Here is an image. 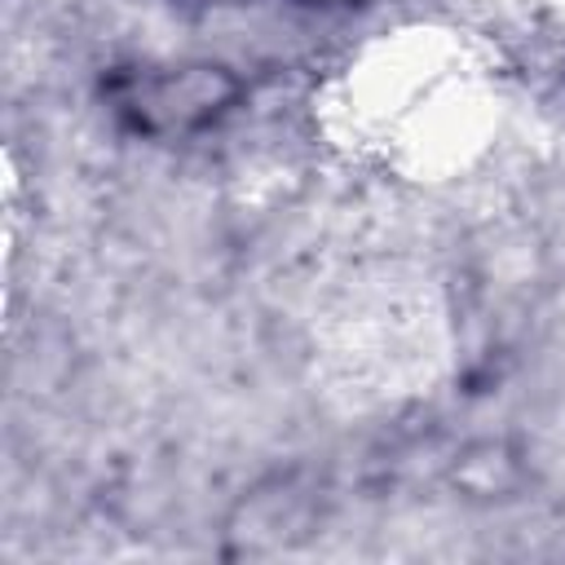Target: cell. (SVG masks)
<instances>
[{
    "label": "cell",
    "mask_w": 565,
    "mask_h": 565,
    "mask_svg": "<svg viewBox=\"0 0 565 565\" xmlns=\"http://www.w3.org/2000/svg\"><path fill=\"white\" fill-rule=\"evenodd\" d=\"M525 468L521 459L503 446V441H486V446H472L459 463H455V481L477 494V499H499V494H512L521 486Z\"/></svg>",
    "instance_id": "obj_1"
}]
</instances>
